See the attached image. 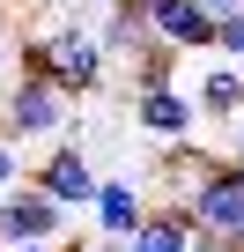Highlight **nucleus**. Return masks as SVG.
I'll return each mask as SVG.
<instances>
[{
    "label": "nucleus",
    "mask_w": 244,
    "mask_h": 252,
    "mask_svg": "<svg viewBox=\"0 0 244 252\" xmlns=\"http://www.w3.org/2000/svg\"><path fill=\"white\" fill-rule=\"evenodd\" d=\"M15 37H23V30H15V8L0 0V52H15Z\"/></svg>",
    "instance_id": "nucleus-15"
},
{
    "label": "nucleus",
    "mask_w": 244,
    "mask_h": 252,
    "mask_svg": "<svg viewBox=\"0 0 244 252\" xmlns=\"http://www.w3.org/2000/svg\"><path fill=\"white\" fill-rule=\"evenodd\" d=\"M222 149H229V156H244V111H237V119L222 126Z\"/></svg>",
    "instance_id": "nucleus-16"
},
{
    "label": "nucleus",
    "mask_w": 244,
    "mask_h": 252,
    "mask_svg": "<svg viewBox=\"0 0 244 252\" xmlns=\"http://www.w3.org/2000/svg\"><path fill=\"white\" fill-rule=\"evenodd\" d=\"M23 178H30V156H23V141L8 134V126H0V193L23 186Z\"/></svg>",
    "instance_id": "nucleus-13"
},
{
    "label": "nucleus",
    "mask_w": 244,
    "mask_h": 252,
    "mask_svg": "<svg viewBox=\"0 0 244 252\" xmlns=\"http://www.w3.org/2000/svg\"><path fill=\"white\" fill-rule=\"evenodd\" d=\"M67 200H52L37 178H23V186H8L0 193V237L8 245H37V237H67Z\"/></svg>",
    "instance_id": "nucleus-6"
},
{
    "label": "nucleus",
    "mask_w": 244,
    "mask_h": 252,
    "mask_svg": "<svg viewBox=\"0 0 244 252\" xmlns=\"http://www.w3.org/2000/svg\"><path fill=\"white\" fill-rule=\"evenodd\" d=\"M134 126H141V134H156V141H185V134H200V126H207V111H200L192 82L178 74V82L134 89Z\"/></svg>",
    "instance_id": "nucleus-5"
},
{
    "label": "nucleus",
    "mask_w": 244,
    "mask_h": 252,
    "mask_svg": "<svg viewBox=\"0 0 244 252\" xmlns=\"http://www.w3.org/2000/svg\"><path fill=\"white\" fill-rule=\"evenodd\" d=\"M185 60H192V52H178V45H163V37H156L141 60H126V89H156V82H178V74H185Z\"/></svg>",
    "instance_id": "nucleus-12"
},
{
    "label": "nucleus",
    "mask_w": 244,
    "mask_h": 252,
    "mask_svg": "<svg viewBox=\"0 0 244 252\" xmlns=\"http://www.w3.org/2000/svg\"><path fill=\"white\" fill-rule=\"evenodd\" d=\"M0 126L30 149V141H67V134H81L74 126V89H59L52 74H37V67H8V82H0Z\"/></svg>",
    "instance_id": "nucleus-2"
},
{
    "label": "nucleus",
    "mask_w": 244,
    "mask_h": 252,
    "mask_svg": "<svg viewBox=\"0 0 244 252\" xmlns=\"http://www.w3.org/2000/svg\"><path fill=\"white\" fill-rule=\"evenodd\" d=\"M192 252H237L229 237H215V230H192Z\"/></svg>",
    "instance_id": "nucleus-17"
},
{
    "label": "nucleus",
    "mask_w": 244,
    "mask_h": 252,
    "mask_svg": "<svg viewBox=\"0 0 244 252\" xmlns=\"http://www.w3.org/2000/svg\"><path fill=\"white\" fill-rule=\"evenodd\" d=\"M148 208H156V193H148L141 178H104L96 200H89V230H96V237H134V230L148 222Z\"/></svg>",
    "instance_id": "nucleus-8"
},
{
    "label": "nucleus",
    "mask_w": 244,
    "mask_h": 252,
    "mask_svg": "<svg viewBox=\"0 0 244 252\" xmlns=\"http://www.w3.org/2000/svg\"><path fill=\"white\" fill-rule=\"evenodd\" d=\"M192 96H200V111H207V126H229L237 111H244V60H229V52H192Z\"/></svg>",
    "instance_id": "nucleus-7"
},
{
    "label": "nucleus",
    "mask_w": 244,
    "mask_h": 252,
    "mask_svg": "<svg viewBox=\"0 0 244 252\" xmlns=\"http://www.w3.org/2000/svg\"><path fill=\"white\" fill-rule=\"evenodd\" d=\"M215 52L244 60V8H237V15H222V30H215Z\"/></svg>",
    "instance_id": "nucleus-14"
},
{
    "label": "nucleus",
    "mask_w": 244,
    "mask_h": 252,
    "mask_svg": "<svg viewBox=\"0 0 244 252\" xmlns=\"http://www.w3.org/2000/svg\"><path fill=\"white\" fill-rule=\"evenodd\" d=\"M30 178L52 193V200H67L74 215H89V200H96V186H104V171L89 163V149H81V134H67V141H52L37 163H30Z\"/></svg>",
    "instance_id": "nucleus-4"
},
{
    "label": "nucleus",
    "mask_w": 244,
    "mask_h": 252,
    "mask_svg": "<svg viewBox=\"0 0 244 252\" xmlns=\"http://www.w3.org/2000/svg\"><path fill=\"white\" fill-rule=\"evenodd\" d=\"M141 8H148V23H156L163 45H178V52H215L222 15H207L200 0H141Z\"/></svg>",
    "instance_id": "nucleus-9"
},
{
    "label": "nucleus",
    "mask_w": 244,
    "mask_h": 252,
    "mask_svg": "<svg viewBox=\"0 0 244 252\" xmlns=\"http://www.w3.org/2000/svg\"><path fill=\"white\" fill-rule=\"evenodd\" d=\"M185 208H192L200 230H215V237H229V245L244 252V163H237L229 149L207 156V163L185 178Z\"/></svg>",
    "instance_id": "nucleus-3"
},
{
    "label": "nucleus",
    "mask_w": 244,
    "mask_h": 252,
    "mask_svg": "<svg viewBox=\"0 0 244 252\" xmlns=\"http://www.w3.org/2000/svg\"><path fill=\"white\" fill-rule=\"evenodd\" d=\"M200 8H207V15H237V8H244V0H200Z\"/></svg>",
    "instance_id": "nucleus-18"
},
{
    "label": "nucleus",
    "mask_w": 244,
    "mask_h": 252,
    "mask_svg": "<svg viewBox=\"0 0 244 252\" xmlns=\"http://www.w3.org/2000/svg\"><path fill=\"white\" fill-rule=\"evenodd\" d=\"M15 67H37V74H52L59 89L96 96L104 74H111V52H104L96 30H81V23H52V30H23V37H15Z\"/></svg>",
    "instance_id": "nucleus-1"
},
{
    "label": "nucleus",
    "mask_w": 244,
    "mask_h": 252,
    "mask_svg": "<svg viewBox=\"0 0 244 252\" xmlns=\"http://www.w3.org/2000/svg\"><path fill=\"white\" fill-rule=\"evenodd\" d=\"M96 37H104V52H111V60H141V52L156 45V23H148L141 0H111V15L96 23Z\"/></svg>",
    "instance_id": "nucleus-11"
},
{
    "label": "nucleus",
    "mask_w": 244,
    "mask_h": 252,
    "mask_svg": "<svg viewBox=\"0 0 244 252\" xmlns=\"http://www.w3.org/2000/svg\"><path fill=\"white\" fill-rule=\"evenodd\" d=\"M192 230H200V222H192L185 200H156L148 222L126 237V252H192Z\"/></svg>",
    "instance_id": "nucleus-10"
}]
</instances>
